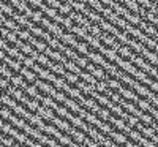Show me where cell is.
I'll return each instance as SVG.
<instances>
[{
	"label": "cell",
	"instance_id": "59",
	"mask_svg": "<svg viewBox=\"0 0 158 147\" xmlns=\"http://www.w3.org/2000/svg\"><path fill=\"white\" fill-rule=\"evenodd\" d=\"M153 24H155V25H156V29H158V18H156V21H155V22H153Z\"/></svg>",
	"mask_w": 158,
	"mask_h": 147
},
{
	"label": "cell",
	"instance_id": "53",
	"mask_svg": "<svg viewBox=\"0 0 158 147\" xmlns=\"http://www.w3.org/2000/svg\"><path fill=\"white\" fill-rule=\"evenodd\" d=\"M30 32H32V35H33V36H36V38H41V35L44 33V30H43V29L35 27V25L32 27V30H30Z\"/></svg>",
	"mask_w": 158,
	"mask_h": 147
},
{
	"label": "cell",
	"instance_id": "17",
	"mask_svg": "<svg viewBox=\"0 0 158 147\" xmlns=\"http://www.w3.org/2000/svg\"><path fill=\"white\" fill-rule=\"evenodd\" d=\"M118 93L125 98V100H130V101H135V103H138V100H139V95L136 93V90L133 92V90H128V89H125V87H122L120 90H118Z\"/></svg>",
	"mask_w": 158,
	"mask_h": 147
},
{
	"label": "cell",
	"instance_id": "41",
	"mask_svg": "<svg viewBox=\"0 0 158 147\" xmlns=\"http://www.w3.org/2000/svg\"><path fill=\"white\" fill-rule=\"evenodd\" d=\"M71 11H73V6H71L70 3H62V5L59 6V13H60L62 16H70Z\"/></svg>",
	"mask_w": 158,
	"mask_h": 147
},
{
	"label": "cell",
	"instance_id": "18",
	"mask_svg": "<svg viewBox=\"0 0 158 147\" xmlns=\"http://www.w3.org/2000/svg\"><path fill=\"white\" fill-rule=\"evenodd\" d=\"M70 136L73 138V141H74L77 145H82L84 141H85V138H87V136H85V131H82V130H79V131H77V130H74V128L71 130Z\"/></svg>",
	"mask_w": 158,
	"mask_h": 147
},
{
	"label": "cell",
	"instance_id": "49",
	"mask_svg": "<svg viewBox=\"0 0 158 147\" xmlns=\"http://www.w3.org/2000/svg\"><path fill=\"white\" fill-rule=\"evenodd\" d=\"M108 87H109V86H108V81H106V79H103V81H98V82H97V87H95V89H97L100 93H104Z\"/></svg>",
	"mask_w": 158,
	"mask_h": 147
},
{
	"label": "cell",
	"instance_id": "37",
	"mask_svg": "<svg viewBox=\"0 0 158 147\" xmlns=\"http://www.w3.org/2000/svg\"><path fill=\"white\" fill-rule=\"evenodd\" d=\"M136 104L139 106V108H141L142 111H146V112H149V111L153 108V104H152V101H150L149 98H147V100H141V98H139Z\"/></svg>",
	"mask_w": 158,
	"mask_h": 147
},
{
	"label": "cell",
	"instance_id": "36",
	"mask_svg": "<svg viewBox=\"0 0 158 147\" xmlns=\"http://www.w3.org/2000/svg\"><path fill=\"white\" fill-rule=\"evenodd\" d=\"M63 78L67 79V82H68V84H71V86H76V84H77V81L81 79V78H79V74H76V73H71V71H67Z\"/></svg>",
	"mask_w": 158,
	"mask_h": 147
},
{
	"label": "cell",
	"instance_id": "25",
	"mask_svg": "<svg viewBox=\"0 0 158 147\" xmlns=\"http://www.w3.org/2000/svg\"><path fill=\"white\" fill-rule=\"evenodd\" d=\"M63 65H65V68H67V71H71V73H76V74H79V73L82 71V68H81V66H79L74 60H70V59H68Z\"/></svg>",
	"mask_w": 158,
	"mask_h": 147
},
{
	"label": "cell",
	"instance_id": "35",
	"mask_svg": "<svg viewBox=\"0 0 158 147\" xmlns=\"http://www.w3.org/2000/svg\"><path fill=\"white\" fill-rule=\"evenodd\" d=\"M16 33H18L19 40H22V41H29L30 36H32V32H30L29 29H22V27H19V29L16 30Z\"/></svg>",
	"mask_w": 158,
	"mask_h": 147
},
{
	"label": "cell",
	"instance_id": "54",
	"mask_svg": "<svg viewBox=\"0 0 158 147\" xmlns=\"http://www.w3.org/2000/svg\"><path fill=\"white\" fill-rule=\"evenodd\" d=\"M44 3L49 5V6H54V8H57V10H59V6L62 5L60 0H44Z\"/></svg>",
	"mask_w": 158,
	"mask_h": 147
},
{
	"label": "cell",
	"instance_id": "38",
	"mask_svg": "<svg viewBox=\"0 0 158 147\" xmlns=\"http://www.w3.org/2000/svg\"><path fill=\"white\" fill-rule=\"evenodd\" d=\"M25 93H27V97H30V98H36L40 95V89L36 87V84L27 86V87H25Z\"/></svg>",
	"mask_w": 158,
	"mask_h": 147
},
{
	"label": "cell",
	"instance_id": "56",
	"mask_svg": "<svg viewBox=\"0 0 158 147\" xmlns=\"http://www.w3.org/2000/svg\"><path fill=\"white\" fill-rule=\"evenodd\" d=\"M149 87H150V90H152V92H155V93H158V81H152Z\"/></svg>",
	"mask_w": 158,
	"mask_h": 147
},
{
	"label": "cell",
	"instance_id": "6",
	"mask_svg": "<svg viewBox=\"0 0 158 147\" xmlns=\"http://www.w3.org/2000/svg\"><path fill=\"white\" fill-rule=\"evenodd\" d=\"M2 62H5L8 66H10V68L13 70V71H15V73H21V70H22V62L21 60H18V59H13V57H10V56H6Z\"/></svg>",
	"mask_w": 158,
	"mask_h": 147
},
{
	"label": "cell",
	"instance_id": "60",
	"mask_svg": "<svg viewBox=\"0 0 158 147\" xmlns=\"http://www.w3.org/2000/svg\"><path fill=\"white\" fill-rule=\"evenodd\" d=\"M115 2H120V3H123V2H125V0H115Z\"/></svg>",
	"mask_w": 158,
	"mask_h": 147
},
{
	"label": "cell",
	"instance_id": "20",
	"mask_svg": "<svg viewBox=\"0 0 158 147\" xmlns=\"http://www.w3.org/2000/svg\"><path fill=\"white\" fill-rule=\"evenodd\" d=\"M128 46H130L131 49H133V52H136V54H142V51L146 49V44H144L142 41H139V40H136V38L130 40Z\"/></svg>",
	"mask_w": 158,
	"mask_h": 147
},
{
	"label": "cell",
	"instance_id": "46",
	"mask_svg": "<svg viewBox=\"0 0 158 147\" xmlns=\"http://www.w3.org/2000/svg\"><path fill=\"white\" fill-rule=\"evenodd\" d=\"M63 54L67 56V57H68L70 60H76V59H77V56H79L76 49H74V51L71 49V46H70V48H65V51H63Z\"/></svg>",
	"mask_w": 158,
	"mask_h": 147
},
{
	"label": "cell",
	"instance_id": "11",
	"mask_svg": "<svg viewBox=\"0 0 158 147\" xmlns=\"http://www.w3.org/2000/svg\"><path fill=\"white\" fill-rule=\"evenodd\" d=\"M118 79H120V81H122L123 84H127L128 87H131L133 90H135V87H136V86L139 84V81H138V79H136L135 76H133V78H130L127 71H123V73L120 71V76H118Z\"/></svg>",
	"mask_w": 158,
	"mask_h": 147
},
{
	"label": "cell",
	"instance_id": "47",
	"mask_svg": "<svg viewBox=\"0 0 158 147\" xmlns=\"http://www.w3.org/2000/svg\"><path fill=\"white\" fill-rule=\"evenodd\" d=\"M67 98H68V95H67V93H65L63 90H62V92H59V90H57V92H56V95H54V100H56L59 104H63Z\"/></svg>",
	"mask_w": 158,
	"mask_h": 147
},
{
	"label": "cell",
	"instance_id": "52",
	"mask_svg": "<svg viewBox=\"0 0 158 147\" xmlns=\"http://www.w3.org/2000/svg\"><path fill=\"white\" fill-rule=\"evenodd\" d=\"M25 2H27L30 6H33V8H41L44 0H25Z\"/></svg>",
	"mask_w": 158,
	"mask_h": 147
},
{
	"label": "cell",
	"instance_id": "15",
	"mask_svg": "<svg viewBox=\"0 0 158 147\" xmlns=\"http://www.w3.org/2000/svg\"><path fill=\"white\" fill-rule=\"evenodd\" d=\"M11 84L15 86V87H19V89H24L25 90V87L29 86V82H27V79H25L21 73L19 74H13V78H11Z\"/></svg>",
	"mask_w": 158,
	"mask_h": 147
},
{
	"label": "cell",
	"instance_id": "34",
	"mask_svg": "<svg viewBox=\"0 0 158 147\" xmlns=\"http://www.w3.org/2000/svg\"><path fill=\"white\" fill-rule=\"evenodd\" d=\"M104 57H106L109 62H117V59H118V52H117V49H112V48H109V49H106L104 51V54H103Z\"/></svg>",
	"mask_w": 158,
	"mask_h": 147
},
{
	"label": "cell",
	"instance_id": "32",
	"mask_svg": "<svg viewBox=\"0 0 158 147\" xmlns=\"http://www.w3.org/2000/svg\"><path fill=\"white\" fill-rule=\"evenodd\" d=\"M123 5L133 13H139V10H141V5L138 3V0H125Z\"/></svg>",
	"mask_w": 158,
	"mask_h": 147
},
{
	"label": "cell",
	"instance_id": "10",
	"mask_svg": "<svg viewBox=\"0 0 158 147\" xmlns=\"http://www.w3.org/2000/svg\"><path fill=\"white\" fill-rule=\"evenodd\" d=\"M48 68H49L52 73H56L57 76H65V73H67V68H65V65H63L62 62H52V60H51V63H49Z\"/></svg>",
	"mask_w": 158,
	"mask_h": 147
},
{
	"label": "cell",
	"instance_id": "2",
	"mask_svg": "<svg viewBox=\"0 0 158 147\" xmlns=\"http://www.w3.org/2000/svg\"><path fill=\"white\" fill-rule=\"evenodd\" d=\"M36 84V87L40 89V92L41 93H44V95H51V97H54L56 95V92H57V89L54 87V86H51L48 81H44V79H38V81L35 82Z\"/></svg>",
	"mask_w": 158,
	"mask_h": 147
},
{
	"label": "cell",
	"instance_id": "8",
	"mask_svg": "<svg viewBox=\"0 0 158 147\" xmlns=\"http://www.w3.org/2000/svg\"><path fill=\"white\" fill-rule=\"evenodd\" d=\"M63 92L67 93L68 97H71V98H74V100H77V98H81L82 97V92H81V89H79L77 86H74V87H71L68 82L63 86Z\"/></svg>",
	"mask_w": 158,
	"mask_h": 147
},
{
	"label": "cell",
	"instance_id": "51",
	"mask_svg": "<svg viewBox=\"0 0 158 147\" xmlns=\"http://www.w3.org/2000/svg\"><path fill=\"white\" fill-rule=\"evenodd\" d=\"M22 63H24L25 66H29V68H33V66L36 65V60H35L32 56H29V57H25V59H24V62H22Z\"/></svg>",
	"mask_w": 158,
	"mask_h": 147
},
{
	"label": "cell",
	"instance_id": "16",
	"mask_svg": "<svg viewBox=\"0 0 158 147\" xmlns=\"http://www.w3.org/2000/svg\"><path fill=\"white\" fill-rule=\"evenodd\" d=\"M0 21H2V25L3 27H6V29H10V30H18L19 29V24L13 19V18H5V15L2 13V18H0Z\"/></svg>",
	"mask_w": 158,
	"mask_h": 147
},
{
	"label": "cell",
	"instance_id": "61",
	"mask_svg": "<svg viewBox=\"0 0 158 147\" xmlns=\"http://www.w3.org/2000/svg\"><path fill=\"white\" fill-rule=\"evenodd\" d=\"M153 38H155V40H156V41H158V33H156V35H155V36H153Z\"/></svg>",
	"mask_w": 158,
	"mask_h": 147
},
{
	"label": "cell",
	"instance_id": "40",
	"mask_svg": "<svg viewBox=\"0 0 158 147\" xmlns=\"http://www.w3.org/2000/svg\"><path fill=\"white\" fill-rule=\"evenodd\" d=\"M51 33L54 35V36H57V38H62V35L65 33V29L62 27V24H54L52 25V29H51Z\"/></svg>",
	"mask_w": 158,
	"mask_h": 147
},
{
	"label": "cell",
	"instance_id": "13",
	"mask_svg": "<svg viewBox=\"0 0 158 147\" xmlns=\"http://www.w3.org/2000/svg\"><path fill=\"white\" fill-rule=\"evenodd\" d=\"M141 56L146 59L147 62H150L153 66H158V54H156V52H152L147 46H146V49L142 51V54H141Z\"/></svg>",
	"mask_w": 158,
	"mask_h": 147
},
{
	"label": "cell",
	"instance_id": "21",
	"mask_svg": "<svg viewBox=\"0 0 158 147\" xmlns=\"http://www.w3.org/2000/svg\"><path fill=\"white\" fill-rule=\"evenodd\" d=\"M147 74H149L147 71H144V70H141V68H139V70H138V71L135 73V78L138 79L139 82H142V84H146V86H150V82H152V79H150V78H149Z\"/></svg>",
	"mask_w": 158,
	"mask_h": 147
},
{
	"label": "cell",
	"instance_id": "12",
	"mask_svg": "<svg viewBox=\"0 0 158 147\" xmlns=\"http://www.w3.org/2000/svg\"><path fill=\"white\" fill-rule=\"evenodd\" d=\"M54 112H56L54 109H52V108H48V106H44V104H43V106H40L38 111H36V114H40L44 120H49V122L56 117V116H54Z\"/></svg>",
	"mask_w": 158,
	"mask_h": 147
},
{
	"label": "cell",
	"instance_id": "27",
	"mask_svg": "<svg viewBox=\"0 0 158 147\" xmlns=\"http://www.w3.org/2000/svg\"><path fill=\"white\" fill-rule=\"evenodd\" d=\"M0 8H2L3 15L8 16V18H13V15H15V6H13L10 2H3V0H2V5H0Z\"/></svg>",
	"mask_w": 158,
	"mask_h": 147
},
{
	"label": "cell",
	"instance_id": "14",
	"mask_svg": "<svg viewBox=\"0 0 158 147\" xmlns=\"http://www.w3.org/2000/svg\"><path fill=\"white\" fill-rule=\"evenodd\" d=\"M41 131L46 133V135H49V136H52V138H57V139L62 136V130L57 128L54 124H52V125H44V127L41 128Z\"/></svg>",
	"mask_w": 158,
	"mask_h": 147
},
{
	"label": "cell",
	"instance_id": "19",
	"mask_svg": "<svg viewBox=\"0 0 158 147\" xmlns=\"http://www.w3.org/2000/svg\"><path fill=\"white\" fill-rule=\"evenodd\" d=\"M89 60L90 62H94V63H97V65H103L104 62H106V60H104V59H106V57H104L103 54H101V52H98V51H94V52H89Z\"/></svg>",
	"mask_w": 158,
	"mask_h": 147
},
{
	"label": "cell",
	"instance_id": "22",
	"mask_svg": "<svg viewBox=\"0 0 158 147\" xmlns=\"http://www.w3.org/2000/svg\"><path fill=\"white\" fill-rule=\"evenodd\" d=\"M16 101H18V100H16L15 97H11L10 93H6V92L2 93V104H5V106H8V108L13 109V108H15V106L18 104Z\"/></svg>",
	"mask_w": 158,
	"mask_h": 147
},
{
	"label": "cell",
	"instance_id": "43",
	"mask_svg": "<svg viewBox=\"0 0 158 147\" xmlns=\"http://www.w3.org/2000/svg\"><path fill=\"white\" fill-rule=\"evenodd\" d=\"M30 19L35 22V24H40V22H41L43 21V11L41 10H33V13H32V16H30Z\"/></svg>",
	"mask_w": 158,
	"mask_h": 147
},
{
	"label": "cell",
	"instance_id": "4",
	"mask_svg": "<svg viewBox=\"0 0 158 147\" xmlns=\"http://www.w3.org/2000/svg\"><path fill=\"white\" fill-rule=\"evenodd\" d=\"M21 74L27 79V82L29 84H35L36 81H38V74H36V71L33 70V68H29V66H22V70H21Z\"/></svg>",
	"mask_w": 158,
	"mask_h": 147
},
{
	"label": "cell",
	"instance_id": "39",
	"mask_svg": "<svg viewBox=\"0 0 158 147\" xmlns=\"http://www.w3.org/2000/svg\"><path fill=\"white\" fill-rule=\"evenodd\" d=\"M139 119H141V122H142L144 125H153V122H155V117H153L150 112H146V111H144V114H142Z\"/></svg>",
	"mask_w": 158,
	"mask_h": 147
},
{
	"label": "cell",
	"instance_id": "42",
	"mask_svg": "<svg viewBox=\"0 0 158 147\" xmlns=\"http://www.w3.org/2000/svg\"><path fill=\"white\" fill-rule=\"evenodd\" d=\"M71 6H73V10H74V11H81V13H82L89 5L84 2V0H74V2L71 3Z\"/></svg>",
	"mask_w": 158,
	"mask_h": 147
},
{
	"label": "cell",
	"instance_id": "33",
	"mask_svg": "<svg viewBox=\"0 0 158 147\" xmlns=\"http://www.w3.org/2000/svg\"><path fill=\"white\" fill-rule=\"evenodd\" d=\"M97 116H98L101 120H104V122H109V119H111L112 112H111V109H109V108H104V106H103V108L97 112Z\"/></svg>",
	"mask_w": 158,
	"mask_h": 147
},
{
	"label": "cell",
	"instance_id": "7",
	"mask_svg": "<svg viewBox=\"0 0 158 147\" xmlns=\"http://www.w3.org/2000/svg\"><path fill=\"white\" fill-rule=\"evenodd\" d=\"M118 56L123 57V59H128V60H133L136 57V52H133V49H131L128 44H120V48L117 49Z\"/></svg>",
	"mask_w": 158,
	"mask_h": 147
},
{
	"label": "cell",
	"instance_id": "50",
	"mask_svg": "<svg viewBox=\"0 0 158 147\" xmlns=\"http://www.w3.org/2000/svg\"><path fill=\"white\" fill-rule=\"evenodd\" d=\"M40 25H41L43 29H46V30L51 32V29H52V25H54V24H52V19H49V18H43V21L40 22Z\"/></svg>",
	"mask_w": 158,
	"mask_h": 147
},
{
	"label": "cell",
	"instance_id": "55",
	"mask_svg": "<svg viewBox=\"0 0 158 147\" xmlns=\"http://www.w3.org/2000/svg\"><path fill=\"white\" fill-rule=\"evenodd\" d=\"M149 100L152 101V104H153V106H156V108H158V95H155V93H152V95L149 97Z\"/></svg>",
	"mask_w": 158,
	"mask_h": 147
},
{
	"label": "cell",
	"instance_id": "28",
	"mask_svg": "<svg viewBox=\"0 0 158 147\" xmlns=\"http://www.w3.org/2000/svg\"><path fill=\"white\" fill-rule=\"evenodd\" d=\"M40 101L38 100H29V98H25V101L24 103H21V104H24L25 106V108H27L29 111H32V112H36L38 111V108H40V104H38Z\"/></svg>",
	"mask_w": 158,
	"mask_h": 147
},
{
	"label": "cell",
	"instance_id": "5",
	"mask_svg": "<svg viewBox=\"0 0 158 147\" xmlns=\"http://www.w3.org/2000/svg\"><path fill=\"white\" fill-rule=\"evenodd\" d=\"M111 139H114L115 142H117V145L118 144H120V145H125L127 142H128V135H127V133H123V131H111L109 133V135H108Z\"/></svg>",
	"mask_w": 158,
	"mask_h": 147
},
{
	"label": "cell",
	"instance_id": "23",
	"mask_svg": "<svg viewBox=\"0 0 158 147\" xmlns=\"http://www.w3.org/2000/svg\"><path fill=\"white\" fill-rule=\"evenodd\" d=\"M60 40H62V41H63L65 44H67V46H71V48H74V46L77 44V41H76V35H74V33H71V35H70V32H68V33L65 32V33L62 35V38H60Z\"/></svg>",
	"mask_w": 158,
	"mask_h": 147
},
{
	"label": "cell",
	"instance_id": "24",
	"mask_svg": "<svg viewBox=\"0 0 158 147\" xmlns=\"http://www.w3.org/2000/svg\"><path fill=\"white\" fill-rule=\"evenodd\" d=\"M71 33H74V35H76V38L84 40V38H85V35L89 33V30L84 27V25H77V24H74V27L71 29Z\"/></svg>",
	"mask_w": 158,
	"mask_h": 147
},
{
	"label": "cell",
	"instance_id": "29",
	"mask_svg": "<svg viewBox=\"0 0 158 147\" xmlns=\"http://www.w3.org/2000/svg\"><path fill=\"white\" fill-rule=\"evenodd\" d=\"M135 90H136V93L138 95H141V97H146V98H149L150 95H152V90H150V87H146V86H141V84H138L136 87H135Z\"/></svg>",
	"mask_w": 158,
	"mask_h": 147
},
{
	"label": "cell",
	"instance_id": "3",
	"mask_svg": "<svg viewBox=\"0 0 158 147\" xmlns=\"http://www.w3.org/2000/svg\"><path fill=\"white\" fill-rule=\"evenodd\" d=\"M51 124H54L57 128H60L63 133H68V135L71 133V130L74 128V127L71 125V122H70V120L67 122V120H63V117H59V116L52 119V120H51Z\"/></svg>",
	"mask_w": 158,
	"mask_h": 147
},
{
	"label": "cell",
	"instance_id": "58",
	"mask_svg": "<svg viewBox=\"0 0 158 147\" xmlns=\"http://www.w3.org/2000/svg\"><path fill=\"white\" fill-rule=\"evenodd\" d=\"M5 52H6L5 49H2V52H0V59H2V60H3L5 57H6V56H5Z\"/></svg>",
	"mask_w": 158,
	"mask_h": 147
},
{
	"label": "cell",
	"instance_id": "57",
	"mask_svg": "<svg viewBox=\"0 0 158 147\" xmlns=\"http://www.w3.org/2000/svg\"><path fill=\"white\" fill-rule=\"evenodd\" d=\"M100 2H101L104 6H112V5H114V0H100Z\"/></svg>",
	"mask_w": 158,
	"mask_h": 147
},
{
	"label": "cell",
	"instance_id": "45",
	"mask_svg": "<svg viewBox=\"0 0 158 147\" xmlns=\"http://www.w3.org/2000/svg\"><path fill=\"white\" fill-rule=\"evenodd\" d=\"M65 84H67V79H65L63 76H57V79L52 82V86H54L57 90H63V86Z\"/></svg>",
	"mask_w": 158,
	"mask_h": 147
},
{
	"label": "cell",
	"instance_id": "9",
	"mask_svg": "<svg viewBox=\"0 0 158 147\" xmlns=\"http://www.w3.org/2000/svg\"><path fill=\"white\" fill-rule=\"evenodd\" d=\"M122 18H125L130 24L138 25V27H139V24H141V21H142V18L139 16V13H133V11H130V10H127V11L123 13Z\"/></svg>",
	"mask_w": 158,
	"mask_h": 147
},
{
	"label": "cell",
	"instance_id": "48",
	"mask_svg": "<svg viewBox=\"0 0 158 147\" xmlns=\"http://www.w3.org/2000/svg\"><path fill=\"white\" fill-rule=\"evenodd\" d=\"M11 111H13L11 108H8V106H5V104H3V106H2V111H0V114H2V119H3V120H8V119L13 116V114H11Z\"/></svg>",
	"mask_w": 158,
	"mask_h": 147
},
{
	"label": "cell",
	"instance_id": "62",
	"mask_svg": "<svg viewBox=\"0 0 158 147\" xmlns=\"http://www.w3.org/2000/svg\"><path fill=\"white\" fill-rule=\"evenodd\" d=\"M153 2H155V3H156V5H158V0H153Z\"/></svg>",
	"mask_w": 158,
	"mask_h": 147
},
{
	"label": "cell",
	"instance_id": "1",
	"mask_svg": "<svg viewBox=\"0 0 158 147\" xmlns=\"http://www.w3.org/2000/svg\"><path fill=\"white\" fill-rule=\"evenodd\" d=\"M115 63L118 65V68H122L123 71H127V73H128V74H131V76H135V73L139 70L133 62H130L128 59H123V57H120V56H118V59H117V62H115Z\"/></svg>",
	"mask_w": 158,
	"mask_h": 147
},
{
	"label": "cell",
	"instance_id": "26",
	"mask_svg": "<svg viewBox=\"0 0 158 147\" xmlns=\"http://www.w3.org/2000/svg\"><path fill=\"white\" fill-rule=\"evenodd\" d=\"M89 48H90V46H89V43H87V41H84V40H82L81 43H77V44L74 46V49L77 51V54H79V56H89V52H90V51H89Z\"/></svg>",
	"mask_w": 158,
	"mask_h": 147
},
{
	"label": "cell",
	"instance_id": "30",
	"mask_svg": "<svg viewBox=\"0 0 158 147\" xmlns=\"http://www.w3.org/2000/svg\"><path fill=\"white\" fill-rule=\"evenodd\" d=\"M128 138H130L131 141H135V142L139 145V142H141V139H142L144 136H142V133H141L139 130H136V128H131V131L128 133Z\"/></svg>",
	"mask_w": 158,
	"mask_h": 147
},
{
	"label": "cell",
	"instance_id": "44",
	"mask_svg": "<svg viewBox=\"0 0 158 147\" xmlns=\"http://www.w3.org/2000/svg\"><path fill=\"white\" fill-rule=\"evenodd\" d=\"M89 33H92V35H95V36H101V33H103V29L100 27V24H92L90 25V29H89Z\"/></svg>",
	"mask_w": 158,
	"mask_h": 147
},
{
	"label": "cell",
	"instance_id": "31",
	"mask_svg": "<svg viewBox=\"0 0 158 147\" xmlns=\"http://www.w3.org/2000/svg\"><path fill=\"white\" fill-rule=\"evenodd\" d=\"M0 73H2V78H5V79H10V81H11L13 73H15V71H13V70L10 68V66H8L5 62H2V66H0Z\"/></svg>",
	"mask_w": 158,
	"mask_h": 147
}]
</instances>
